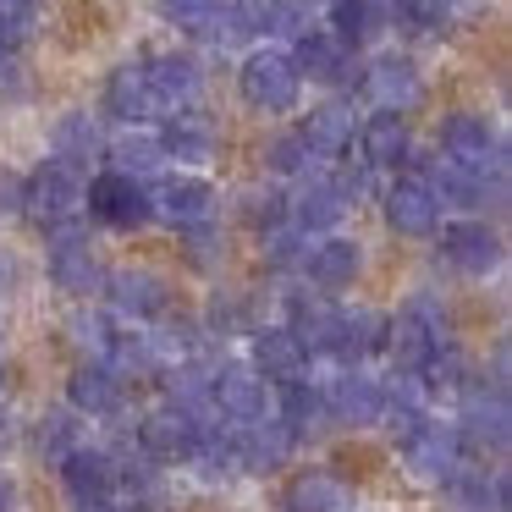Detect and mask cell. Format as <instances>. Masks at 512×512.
Listing matches in <instances>:
<instances>
[{
    "instance_id": "277c9868",
    "label": "cell",
    "mask_w": 512,
    "mask_h": 512,
    "mask_svg": "<svg viewBox=\"0 0 512 512\" xmlns=\"http://www.w3.org/2000/svg\"><path fill=\"white\" fill-rule=\"evenodd\" d=\"M83 166L72 160H45L34 177H23V215H34L39 226H61L83 215Z\"/></svg>"
},
{
    "instance_id": "7402d4cb",
    "label": "cell",
    "mask_w": 512,
    "mask_h": 512,
    "mask_svg": "<svg viewBox=\"0 0 512 512\" xmlns=\"http://www.w3.org/2000/svg\"><path fill=\"white\" fill-rule=\"evenodd\" d=\"M232 441H237V463H243V474H276L281 463L292 457V430L281 419H243L232 430Z\"/></svg>"
},
{
    "instance_id": "f546056e",
    "label": "cell",
    "mask_w": 512,
    "mask_h": 512,
    "mask_svg": "<svg viewBox=\"0 0 512 512\" xmlns=\"http://www.w3.org/2000/svg\"><path fill=\"white\" fill-rule=\"evenodd\" d=\"M331 353L342 364H364V358L386 353V314L380 309H336V336H331Z\"/></svg>"
},
{
    "instance_id": "ee69618b",
    "label": "cell",
    "mask_w": 512,
    "mask_h": 512,
    "mask_svg": "<svg viewBox=\"0 0 512 512\" xmlns=\"http://www.w3.org/2000/svg\"><path fill=\"white\" fill-rule=\"evenodd\" d=\"M265 28L298 39L303 28H309V0H265Z\"/></svg>"
},
{
    "instance_id": "c3c4849f",
    "label": "cell",
    "mask_w": 512,
    "mask_h": 512,
    "mask_svg": "<svg viewBox=\"0 0 512 512\" xmlns=\"http://www.w3.org/2000/svg\"><path fill=\"white\" fill-rule=\"evenodd\" d=\"M67 331H72V342H78V347H94V353H105V347H111V331H105L94 314H89V320H72Z\"/></svg>"
},
{
    "instance_id": "d6986e66",
    "label": "cell",
    "mask_w": 512,
    "mask_h": 512,
    "mask_svg": "<svg viewBox=\"0 0 512 512\" xmlns=\"http://www.w3.org/2000/svg\"><path fill=\"white\" fill-rule=\"evenodd\" d=\"M364 94L380 105V111H413V105L424 100V78L419 67H413V56H375L364 72Z\"/></svg>"
},
{
    "instance_id": "5bb4252c",
    "label": "cell",
    "mask_w": 512,
    "mask_h": 512,
    "mask_svg": "<svg viewBox=\"0 0 512 512\" xmlns=\"http://www.w3.org/2000/svg\"><path fill=\"white\" fill-rule=\"evenodd\" d=\"M380 210H386V226L397 237H435V226H441V199L424 177H397L380 199Z\"/></svg>"
},
{
    "instance_id": "60d3db41",
    "label": "cell",
    "mask_w": 512,
    "mask_h": 512,
    "mask_svg": "<svg viewBox=\"0 0 512 512\" xmlns=\"http://www.w3.org/2000/svg\"><path fill=\"white\" fill-rule=\"evenodd\" d=\"M265 166L276 171V177H303V171L314 166L303 133H276V138H270V144H265Z\"/></svg>"
},
{
    "instance_id": "484cf974",
    "label": "cell",
    "mask_w": 512,
    "mask_h": 512,
    "mask_svg": "<svg viewBox=\"0 0 512 512\" xmlns=\"http://www.w3.org/2000/svg\"><path fill=\"white\" fill-rule=\"evenodd\" d=\"M303 188L287 199V221L298 226V232H331V226H342V215L353 210V204L342 199V188H336L331 177H309L303 171Z\"/></svg>"
},
{
    "instance_id": "4fadbf2b",
    "label": "cell",
    "mask_w": 512,
    "mask_h": 512,
    "mask_svg": "<svg viewBox=\"0 0 512 512\" xmlns=\"http://www.w3.org/2000/svg\"><path fill=\"white\" fill-rule=\"evenodd\" d=\"M56 468H61V485H67V496L78 501V507H89V501H116L122 463H116L105 446H83V441H78Z\"/></svg>"
},
{
    "instance_id": "603a6c76",
    "label": "cell",
    "mask_w": 512,
    "mask_h": 512,
    "mask_svg": "<svg viewBox=\"0 0 512 512\" xmlns=\"http://www.w3.org/2000/svg\"><path fill=\"white\" fill-rule=\"evenodd\" d=\"M281 512H353V485L331 468H298L281 485Z\"/></svg>"
},
{
    "instance_id": "ac0fdd59",
    "label": "cell",
    "mask_w": 512,
    "mask_h": 512,
    "mask_svg": "<svg viewBox=\"0 0 512 512\" xmlns=\"http://www.w3.org/2000/svg\"><path fill=\"white\" fill-rule=\"evenodd\" d=\"M67 402H72V413H83V419H111V413H122V402H127V380L116 375L111 364L89 358V364H78L67 375Z\"/></svg>"
},
{
    "instance_id": "ffe728a7",
    "label": "cell",
    "mask_w": 512,
    "mask_h": 512,
    "mask_svg": "<svg viewBox=\"0 0 512 512\" xmlns=\"http://www.w3.org/2000/svg\"><path fill=\"white\" fill-rule=\"evenodd\" d=\"M248 364L265 380H276V386L309 375V353L298 347V336H292L287 325H254V331H248Z\"/></svg>"
},
{
    "instance_id": "4316f807",
    "label": "cell",
    "mask_w": 512,
    "mask_h": 512,
    "mask_svg": "<svg viewBox=\"0 0 512 512\" xmlns=\"http://www.w3.org/2000/svg\"><path fill=\"white\" fill-rule=\"evenodd\" d=\"M298 133H303V144H309L314 160H342L347 149H353V138H358V116H353V105L325 100V105H314V111L303 116Z\"/></svg>"
},
{
    "instance_id": "e575fe53",
    "label": "cell",
    "mask_w": 512,
    "mask_h": 512,
    "mask_svg": "<svg viewBox=\"0 0 512 512\" xmlns=\"http://www.w3.org/2000/svg\"><path fill=\"white\" fill-rule=\"evenodd\" d=\"M281 424L292 430V441L303 435H320L331 424V408H325V386H309V380H281Z\"/></svg>"
},
{
    "instance_id": "7dc6e473",
    "label": "cell",
    "mask_w": 512,
    "mask_h": 512,
    "mask_svg": "<svg viewBox=\"0 0 512 512\" xmlns=\"http://www.w3.org/2000/svg\"><path fill=\"white\" fill-rule=\"evenodd\" d=\"M23 215V177L0 166V221H17Z\"/></svg>"
},
{
    "instance_id": "f907efd6",
    "label": "cell",
    "mask_w": 512,
    "mask_h": 512,
    "mask_svg": "<svg viewBox=\"0 0 512 512\" xmlns=\"http://www.w3.org/2000/svg\"><path fill=\"white\" fill-rule=\"evenodd\" d=\"M17 281H23V265H17V254H6V248H0V287L12 292Z\"/></svg>"
},
{
    "instance_id": "44dd1931",
    "label": "cell",
    "mask_w": 512,
    "mask_h": 512,
    "mask_svg": "<svg viewBox=\"0 0 512 512\" xmlns=\"http://www.w3.org/2000/svg\"><path fill=\"white\" fill-rule=\"evenodd\" d=\"M149 204H155V215L166 226H199L215 215V188L204 177H188V171H177V177H166L155 193H149Z\"/></svg>"
},
{
    "instance_id": "f1b7e54d",
    "label": "cell",
    "mask_w": 512,
    "mask_h": 512,
    "mask_svg": "<svg viewBox=\"0 0 512 512\" xmlns=\"http://www.w3.org/2000/svg\"><path fill=\"white\" fill-rule=\"evenodd\" d=\"M358 149H364L369 171H397L402 160L413 155V138H408L402 111H375L369 122H358Z\"/></svg>"
},
{
    "instance_id": "2e32d148",
    "label": "cell",
    "mask_w": 512,
    "mask_h": 512,
    "mask_svg": "<svg viewBox=\"0 0 512 512\" xmlns=\"http://www.w3.org/2000/svg\"><path fill=\"white\" fill-rule=\"evenodd\" d=\"M292 67H298V78L325 83V89H342V83H353V72H358L353 67V45H342L331 28H303L298 50H292Z\"/></svg>"
},
{
    "instance_id": "d590c367",
    "label": "cell",
    "mask_w": 512,
    "mask_h": 512,
    "mask_svg": "<svg viewBox=\"0 0 512 512\" xmlns=\"http://www.w3.org/2000/svg\"><path fill=\"white\" fill-rule=\"evenodd\" d=\"M50 144H56V160H72V166H89V160L105 155V133L89 111H67L56 127H50Z\"/></svg>"
},
{
    "instance_id": "7a4b0ae2",
    "label": "cell",
    "mask_w": 512,
    "mask_h": 512,
    "mask_svg": "<svg viewBox=\"0 0 512 512\" xmlns=\"http://www.w3.org/2000/svg\"><path fill=\"white\" fill-rule=\"evenodd\" d=\"M45 270H50V287L67 292V298H94V292L105 287V265H100V254H94L89 232H83L78 221L50 226V259H45Z\"/></svg>"
},
{
    "instance_id": "7bdbcfd3",
    "label": "cell",
    "mask_w": 512,
    "mask_h": 512,
    "mask_svg": "<svg viewBox=\"0 0 512 512\" xmlns=\"http://www.w3.org/2000/svg\"><path fill=\"white\" fill-rule=\"evenodd\" d=\"M34 446H39V452H50V463H61V457L78 446V430H72L61 413H45V419H39V430H34Z\"/></svg>"
},
{
    "instance_id": "8992f818",
    "label": "cell",
    "mask_w": 512,
    "mask_h": 512,
    "mask_svg": "<svg viewBox=\"0 0 512 512\" xmlns=\"http://www.w3.org/2000/svg\"><path fill=\"white\" fill-rule=\"evenodd\" d=\"M441 155L474 171H507V144H501L496 122L479 111H452L441 122Z\"/></svg>"
},
{
    "instance_id": "816d5d0a",
    "label": "cell",
    "mask_w": 512,
    "mask_h": 512,
    "mask_svg": "<svg viewBox=\"0 0 512 512\" xmlns=\"http://www.w3.org/2000/svg\"><path fill=\"white\" fill-rule=\"evenodd\" d=\"M0 512H17V485L0 474Z\"/></svg>"
},
{
    "instance_id": "ba28073f",
    "label": "cell",
    "mask_w": 512,
    "mask_h": 512,
    "mask_svg": "<svg viewBox=\"0 0 512 512\" xmlns=\"http://www.w3.org/2000/svg\"><path fill=\"white\" fill-rule=\"evenodd\" d=\"M424 182L435 188V199L457 204V210H485V204L501 210L507 204V171H474V166H457V160L435 155Z\"/></svg>"
},
{
    "instance_id": "4dcf8cb0",
    "label": "cell",
    "mask_w": 512,
    "mask_h": 512,
    "mask_svg": "<svg viewBox=\"0 0 512 512\" xmlns=\"http://www.w3.org/2000/svg\"><path fill=\"white\" fill-rule=\"evenodd\" d=\"M160 155L182 160V166H210V160H215V127H210V116H199L193 105H182V111L160 127Z\"/></svg>"
},
{
    "instance_id": "30bf717a",
    "label": "cell",
    "mask_w": 512,
    "mask_h": 512,
    "mask_svg": "<svg viewBox=\"0 0 512 512\" xmlns=\"http://www.w3.org/2000/svg\"><path fill=\"white\" fill-rule=\"evenodd\" d=\"M105 298H111V309L122 314V320L144 325V320H160V314L171 309V287L166 276H155V270L144 265H127V270H105Z\"/></svg>"
},
{
    "instance_id": "ab89813d",
    "label": "cell",
    "mask_w": 512,
    "mask_h": 512,
    "mask_svg": "<svg viewBox=\"0 0 512 512\" xmlns=\"http://www.w3.org/2000/svg\"><path fill=\"white\" fill-rule=\"evenodd\" d=\"M254 331V314H248V298L243 292H215L210 298V336H248Z\"/></svg>"
},
{
    "instance_id": "e0dca14e",
    "label": "cell",
    "mask_w": 512,
    "mask_h": 512,
    "mask_svg": "<svg viewBox=\"0 0 512 512\" xmlns=\"http://www.w3.org/2000/svg\"><path fill=\"white\" fill-rule=\"evenodd\" d=\"M100 105H105V116H111V122H122V127H144L149 116L160 111L155 89H149V78H144V61H138V67H133V61H122V67L105 72Z\"/></svg>"
},
{
    "instance_id": "bcb514c9",
    "label": "cell",
    "mask_w": 512,
    "mask_h": 512,
    "mask_svg": "<svg viewBox=\"0 0 512 512\" xmlns=\"http://www.w3.org/2000/svg\"><path fill=\"white\" fill-rule=\"evenodd\" d=\"M402 309H413V314H419V320L430 325L435 336H441V342H452V314H446V303L435 298V292H413V298L402 303Z\"/></svg>"
},
{
    "instance_id": "8d00e7d4",
    "label": "cell",
    "mask_w": 512,
    "mask_h": 512,
    "mask_svg": "<svg viewBox=\"0 0 512 512\" xmlns=\"http://www.w3.org/2000/svg\"><path fill=\"white\" fill-rule=\"evenodd\" d=\"M331 34L364 50L375 34H386V0H331Z\"/></svg>"
},
{
    "instance_id": "f6af8a7d",
    "label": "cell",
    "mask_w": 512,
    "mask_h": 512,
    "mask_svg": "<svg viewBox=\"0 0 512 512\" xmlns=\"http://www.w3.org/2000/svg\"><path fill=\"white\" fill-rule=\"evenodd\" d=\"M210 6H215V0H155V12L166 17V23H177L182 34H204Z\"/></svg>"
},
{
    "instance_id": "52a82bcc",
    "label": "cell",
    "mask_w": 512,
    "mask_h": 512,
    "mask_svg": "<svg viewBox=\"0 0 512 512\" xmlns=\"http://www.w3.org/2000/svg\"><path fill=\"white\" fill-rule=\"evenodd\" d=\"M441 259L457 276H490V270H501V259H507V243H501V232L490 221L463 215V221L441 226Z\"/></svg>"
},
{
    "instance_id": "f35d334b",
    "label": "cell",
    "mask_w": 512,
    "mask_h": 512,
    "mask_svg": "<svg viewBox=\"0 0 512 512\" xmlns=\"http://www.w3.org/2000/svg\"><path fill=\"white\" fill-rule=\"evenodd\" d=\"M265 243V265L270 270H303V254H309V232H298L292 221H276L259 232Z\"/></svg>"
},
{
    "instance_id": "681fc988",
    "label": "cell",
    "mask_w": 512,
    "mask_h": 512,
    "mask_svg": "<svg viewBox=\"0 0 512 512\" xmlns=\"http://www.w3.org/2000/svg\"><path fill=\"white\" fill-rule=\"evenodd\" d=\"M512 507V490H507V474L490 468V512H507Z\"/></svg>"
},
{
    "instance_id": "d4e9b609",
    "label": "cell",
    "mask_w": 512,
    "mask_h": 512,
    "mask_svg": "<svg viewBox=\"0 0 512 512\" xmlns=\"http://www.w3.org/2000/svg\"><path fill=\"white\" fill-rule=\"evenodd\" d=\"M144 78H149V89H155V100H160V111H182V105H193L204 94V72H199V61L188 56V50H166V56H149L144 61Z\"/></svg>"
},
{
    "instance_id": "836d02e7",
    "label": "cell",
    "mask_w": 512,
    "mask_h": 512,
    "mask_svg": "<svg viewBox=\"0 0 512 512\" xmlns=\"http://www.w3.org/2000/svg\"><path fill=\"white\" fill-rule=\"evenodd\" d=\"M435 347H446V342H441V336H435L413 309L386 314V353H391V364H397V369H424Z\"/></svg>"
},
{
    "instance_id": "3957f363",
    "label": "cell",
    "mask_w": 512,
    "mask_h": 512,
    "mask_svg": "<svg viewBox=\"0 0 512 512\" xmlns=\"http://www.w3.org/2000/svg\"><path fill=\"white\" fill-rule=\"evenodd\" d=\"M463 397V413H457V441H463V452H479V457H501L507 452V386H496V380H479V386H463L457 391Z\"/></svg>"
},
{
    "instance_id": "1f68e13d",
    "label": "cell",
    "mask_w": 512,
    "mask_h": 512,
    "mask_svg": "<svg viewBox=\"0 0 512 512\" xmlns=\"http://www.w3.org/2000/svg\"><path fill=\"white\" fill-rule=\"evenodd\" d=\"M265 34V0H215L210 6V23H204L199 39L221 50H243Z\"/></svg>"
},
{
    "instance_id": "74e56055",
    "label": "cell",
    "mask_w": 512,
    "mask_h": 512,
    "mask_svg": "<svg viewBox=\"0 0 512 512\" xmlns=\"http://www.w3.org/2000/svg\"><path fill=\"white\" fill-rule=\"evenodd\" d=\"M105 155H111V171H127V177H155L160 171V138H149V133H133L127 127L116 144H105Z\"/></svg>"
},
{
    "instance_id": "db71d44e",
    "label": "cell",
    "mask_w": 512,
    "mask_h": 512,
    "mask_svg": "<svg viewBox=\"0 0 512 512\" xmlns=\"http://www.w3.org/2000/svg\"><path fill=\"white\" fill-rule=\"evenodd\" d=\"M0 61H6V50H0Z\"/></svg>"
},
{
    "instance_id": "6da1fadb",
    "label": "cell",
    "mask_w": 512,
    "mask_h": 512,
    "mask_svg": "<svg viewBox=\"0 0 512 512\" xmlns=\"http://www.w3.org/2000/svg\"><path fill=\"white\" fill-rule=\"evenodd\" d=\"M83 210L111 232H138V226L155 221L144 177H127V171H100V177L83 182Z\"/></svg>"
},
{
    "instance_id": "f5cc1de1",
    "label": "cell",
    "mask_w": 512,
    "mask_h": 512,
    "mask_svg": "<svg viewBox=\"0 0 512 512\" xmlns=\"http://www.w3.org/2000/svg\"><path fill=\"white\" fill-rule=\"evenodd\" d=\"M0 331H6V320H0Z\"/></svg>"
},
{
    "instance_id": "cb8c5ba5",
    "label": "cell",
    "mask_w": 512,
    "mask_h": 512,
    "mask_svg": "<svg viewBox=\"0 0 512 512\" xmlns=\"http://www.w3.org/2000/svg\"><path fill=\"white\" fill-rule=\"evenodd\" d=\"M303 276L320 292H347L364 276V248H358L353 237H325V243H314L309 254H303Z\"/></svg>"
},
{
    "instance_id": "9a60e30c",
    "label": "cell",
    "mask_w": 512,
    "mask_h": 512,
    "mask_svg": "<svg viewBox=\"0 0 512 512\" xmlns=\"http://www.w3.org/2000/svg\"><path fill=\"white\" fill-rule=\"evenodd\" d=\"M325 408H331V424L369 430V424H380L386 397H380V380L364 375V364H342V375L325 386Z\"/></svg>"
},
{
    "instance_id": "83f0119b",
    "label": "cell",
    "mask_w": 512,
    "mask_h": 512,
    "mask_svg": "<svg viewBox=\"0 0 512 512\" xmlns=\"http://www.w3.org/2000/svg\"><path fill=\"white\" fill-rule=\"evenodd\" d=\"M287 325L292 336H298L303 353H331V336H336V303L331 292H287Z\"/></svg>"
},
{
    "instance_id": "7c38bea8",
    "label": "cell",
    "mask_w": 512,
    "mask_h": 512,
    "mask_svg": "<svg viewBox=\"0 0 512 512\" xmlns=\"http://www.w3.org/2000/svg\"><path fill=\"white\" fill-rule=\"evenodd\" d=\"M193 446H199V419L182 413L177 402L149 408L144 419H138V452L155 457V463H188Z\"/></svg>"
},
{
    "instance_id": "8fae6325",
    "label": "cell",
    "mask_w": 512,
    "mask_h": 512,
    "mask_svg": "<svg viewBox=\"0 0 512 512\" xmlns=\"http://www.w3.org/2000/svg\"><path fill=\"white\" fill-rule=\"evenodd\" d=\"M210 402L215 413H226L232 424L243 419H265L270 408V380L254 364H215L210 369Z\"/></svg>"
},
{
    "instance_id": "b9f144b4",
    "label": "cell",
    "mask_w": 512,
    "mask_h": 512,
    "mask_svg": "<svg viewBox=\"0 0 512 512\" xmlns=\"http://www.w3.org/2000/svg\"><path fill=\"white\" fill-rule=\"evenodd\" d=\"M182 243H188V248H182V254H188V265H193V270H204V276H210V270L226 259V237L215 232L210 221H199V226H182Z\"/></svg>"
},
{
    "instance_id": "5b68a950",
    "label": "cell",
    "mask_w": 512,
    "mask_h": 512,
    "mask_svg": "<svg viewBox=\"0 0 512 512\" xmlns=\"http://www.w3.org/2000/svg\"><path fill=\"white\" fill-rule=\"evenodd\" d=\"M237 89H243V100L254 105V111L281 116V111H292V105H298L303 78H298V67H292L287 50H270L265 45V50H248V56H243Z\"/></svg>"
},
{
    "instance_id": "9c48e42d",
    "label": "cell",
    "mask_w": 512,
    "mask_h": 512,
    "mask_svg": "<svg viewBox=\"0 0 512 512\" xmlns=\"http://www.w3.org/2000/svg\"><path fill=\"white\" fill-rule=\"evenodd\" d=\"M397 446H402V463H408L419 479H430V485H441V479L468 457L463 441H457V424H435L430 413H424V419L413 424Z\"/></svg>"
},
{
    "instance_id": "d6a6232c",
    "label": "cell",
    "mask_w": 512,
    "mask_h": 512,
    "mask_svg": "<svg viewBox=\"0 0 512 512\" xmlns=\"http://www.w3.org/2000/svg\"><path fill=\"white\" fill-rule=\"evenodd\" d=\"M160 380H166V402H177L182 413H193V419H221L210 402V364H199V358H171L166 369H160Z\"/></svg>"
}]
</instances>
